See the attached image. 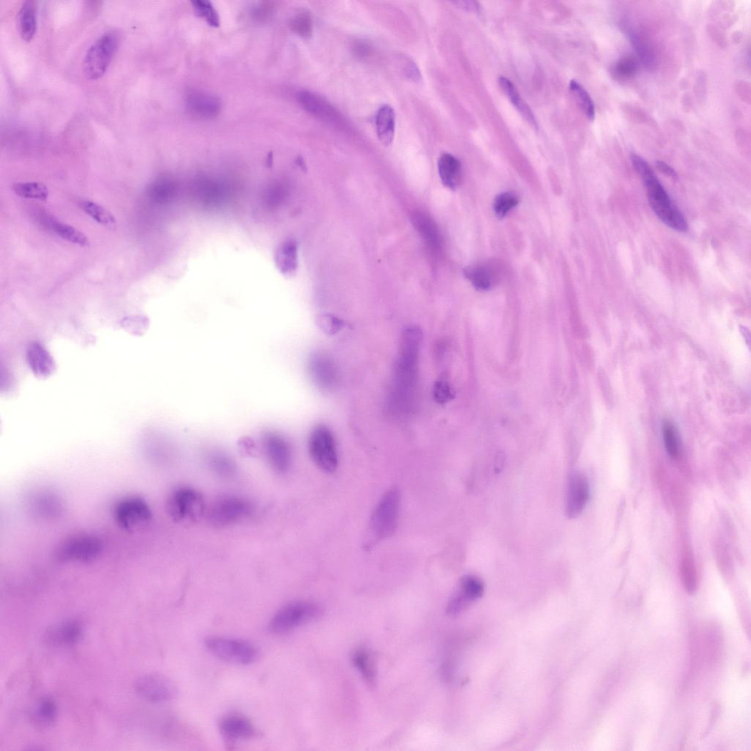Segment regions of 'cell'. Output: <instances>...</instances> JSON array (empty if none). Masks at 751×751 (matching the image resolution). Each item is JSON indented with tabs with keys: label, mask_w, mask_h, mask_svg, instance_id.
<instances>
[{
	"label": "cell",
	"mask_w": 751,
	"mask_h": 751,
	"mask_svg": "<svg viewBox=\"0 0 751 751\" xmlns=\"http://www.w3.org/2000/svg\"><path fill=\"white\" fill-rule=\"evenodd\" d=\"M174 190L175 188L171 181L163 180L154 185L153 191L158 198L167 199L173 194Z\"/></svg>",
	"instance_id": "46"
},
{
	"label": "cell",
	"mask_w": 751,
	"mask_h": 751,
	"mask_svg": "<svg viewBox=\"0 0 751 751\" xmlns=\"http://www.w3.org/2000/svg\"><path fill=\"white\" fill-rule=\"evenodd\" d=\"M320 607L310 602H294L282 607L272 617L270 630L277 635L287 634L315 619Z\"/></svg>",
	"instance_id": "4"
},
{
	"label": "cell",
	"mask_w": 751,
	"mask_h": 751,
	"mask_svg": "<svg viewBox=\"0 0 751 751\" xmlns=\"http://www.w3.org/2000/svg\"><path fill=\"white\" fill-rule=\"evenodd\" d=\"M631 41L641 61L646 65L653 66L654 58L650 48L634 35L632 36Z\"/></svg>",
	"instance_id": "44"
},
{
	"label": "cell",
	"mask_w": 751,
	"mask_h": 751,
	"mask_svg": "<svg viewBox=\"0 0 751 751\" xmlns=\"http://www.w3.org/2000/svg\"><path fill=\"white\" fill-rule=\"evenodd\" d=\"M135 690L145 700L156 703L173 700L178 693L173 681L158 673H148L140 677L135 683Z\"/></svg>",
	"instance_id": "11"
},
{
	"label": "cell",
	"mask_w": 751,
	"mask_h": 751,
	"mask_svg": "<svg viewBox=\"0 0 751 751\" xmlns=\"http://www.w3.org/2000/svg\"><path fill=\"white\" fill-rule=\"evenodd\" d=\"M207 649L219 660L236 665H249L258 658L255 647L246 641L223 637L206 640Z\"/></svg>",
	"instance_id": "7"
},
{
	"label": "cell",
	"mask_w": 751,
	"mask_h": 751,
	"mask_svg": "<svg viewBox=\"0 0 751 751\" xmlns=\"http://www.w3.org/2000/svg\"><path fill=\"white\" fill-rule=\"evenodd\" d=\"M278 267L285 274L295 272L297 267V249L295 243L290 242L279 250Z\"/></svg>",
	"instance_id": "31"
},
{
	"label": "cell",
	"mask_w": 751,
	"mask_h": 751,
	"mask_svg": "<svg viewBox=\"0 0 751 751\" xmlns=\"http://www.w3.org/2000/svg\"><path fill=\"white\" fill-rule=\"evenodd\" d=\"M203 498L199 491L191 487H180L171 494L168 509L173 519L185 521L195 516L202 508Z\"/></svg>",
	"instance_id": "14"
},
{
	"label": "cell",
	"mask_w": 751,
	"mask_h": 751,
	"mask_svg": "<svg viewBox=\"0 0 751 751\" xmlns=\"http://www.w3.org/2000/svg\"><path fill=\"white\" fill-rule=\"evenodd\" d=\"M569 88H571L586 117L589 120L593 121L595 118V107L588 93L575 81H571V84H569Z\"/></svg>",
	"instance_id": "37"
},
{
	"label": "cell",
	"mask_w": 751,
	"mask_h": 751,
	"mask_svg": "<svg viewBox=\"0 0 751 751\" xmlns=\"http://www.w3.org/2000/svg\"><path fill=\"white\" fill-rule=\"evenodd\" d=\"M683 575L686 589L688 592L693 593L696 588L695 572L693 566L688 561L683 564Z\"/></svg>",
	"instance_id": "45"
},
{
	"label": "cell",
	"mask_w": 751,
	"mask_h": 751,
	"mask_svg": "<svg viewBox=\"0 0 751 751\" xmlns=\"http://www.w3.org/2000/svg\"><path fill=\"white\" fill-rule=\"evenodd\" d=\"M631 161L643 178L650 205L656 215L668 227L680 232L687 231L685 218L673 204L650 165L637 154H632Z\"/></svg>",
	"instance_id": "2"
},
{
	"label": "cell",
	"mask_w": 751,
	"mask_h": 751,
	"mask_svg": "<svg viewBox=\"0 0 751 751\" xmlns=\"http://www.w3.org/2000/svg\"><path fill=\"white\" fill-rule=\"evenodd\" d=\"M102 550L99 538L91 535H81L68 540L58 553L61 561L90 562L96 559Z\"/></svg>",
	"instance_id": "12"
},
{
	"label": "cell",
	"mask_w": 751,
	"mask_h": 751,
	"mask_svg": "<svg viewBox=\"0 0 751 751\" xmlns=\"http://www.w3.org/2000/svg\"><path fill=\"white\" fill-rule=\"evenodd\" d=\"M352 662L364 679L373 685L376 680V669L371 654L365 649H359L352 655Z\"/></svg>",
	"instance_id": "29"
},
{
	"label": "cell",
	"mask_w": 751,
	"mask_h": 751,
	"mask_svg": "<svg viewBox=\"0 0 751 751\" xmlns=\"http://www.w3.org/2000/svg\"><path fill=\"white\" fill-rule=\"evenodd\" d=\"M656 166L662 173L666 174L667 175L675 179L678 178V175L676 171L664 162H656Z\"/></svg>",
	"instance_id": "49"
},
{
	"label": "cell",
	"mask_w": 751,
	"mask_h": 751,
	"mask_svg": "<svg viewBox=\"0 0 751 751\" xmlns=\"http://www.w3.org/2000/svg\"><path fill=\"white\" fill-rule=\"evenodd\" d=\"M196 14L203 19L212 27L218 28L220 24V15L214 5L208 0H195L192 2Z\"/></svg>",
	"instance_id": "35"
},
{
	"label": "cell",
	"mask_w": 751,
	"mask_h": 751,
	"mask_svg": "<svg viewBox=\"0 0 751 751\" xmlns=\"http://www.w3.org/2000/svg\"><path fill=\"white\" fill-rule=\"evenodd\" d=\"M519 203L518 197L512 193H503L499 195L494 203V210L496 215L503 219L517 204Z\"/></svg>",
	"instance_id": "38"
},
{
	"label": "cell",
	"mask_w": 751,
	"mask_h": 751,
	"mask_svg": "<svg viewBox=\"0 0 751 751\" xmlns=\"http://www.w3.org/2000/svg\"><path fill=\"white\" fill-rule=\"evenodd\" d=\"M484 591V583L479 578L474 576L463 577L449 604L448 612L451 614L459 613L471 603L480 598Z\"/></svg>",
	"instance_id": "19"
},
{
	"label": "cell",
	"mask_w": 751,
	"mask_h": 751,
	"mask_svg": "<svg viewBox=\"0 0 751 751\" xmlns=\"http://www.w3.org/2000/svg\"><path fill=\"white\" fill-rule=\"evenodd\" d=\"M499 82L503 91L510 99L512 105L518 112H519L533 128H538V123L532 111L527 105L526 102L523 99L519 92H518L514 84L504 76L500 77Z\"/></svg>",
	"instance_id": "26"
},
{
	"label": "cell",
	"mask_w": 751,
	"mask_h": 751,
	"mask_svg": "<svg viewBox=\"0 0 751 751\" xmlns=\"http://www.w3.org/2000/svg\"><path fill=\"white\" fill-rule=\"evenodd\" d=\"M663 434L666 451L672 458L678 456V442L675 426L668 421L663 424Z\"/></svg>",
	"instance_id": "39"
},
{
	"label": "cell",
	"mask_w": 751,
	"mask_h": 751,
	"mask_svg": "<svg viewBox=\"0 0 751 751\" xmlns=\"http://www.w3.org/2000/svg\"><path fill=\"white\" fill-rule=\"evenodd\" d=\"M438 170L443 184L451 190H456L460 184L461 165L460 161L450 153H444L439 158Z\"/></svg>",
	"instance_id": "24"
},
{
	"label": "cell",
	"mask_w": 751,
	"mask_h": 751,
	"mask_svg": "<svg viewBox=\"0 0 751 751\" xmlns=\"http://www.w3.org/2000/svg\"><path fill=\"white\" fill-rule=\"evenodd\" d=\"M118 46V36L114 31L103 34L87 51L83 68L89 80L101 78L108 71Z\"/></svg>",
	"instance_id": "5"
},
{
	"label": "cell",
	"mask_w": 751,
	"mask_h": 751,
	"mask_svg": "<svg viewBox=\"0 0 751 751\" xmlns=\"http://www.w3.org/2000/svg\"><path fill=\"white\" fill-rule=\"evenodd\" d=\"M292 31L302 38H308L312 35L313 19L312 14L307 11L298 12L292 19L290 22Z\"/></svg>",
	"instance_id": "36"
},
{
	"label": "cell",
	"mask_w": 751,
	"mask_h": 751,
	"mask_svg": "<svg viewBox=\"0 0 751 751\" xmlns=\"http://www.w3.org/2000/svg\"><path fill=\"white\" fill-rule=\"evenodd\" d=\"M37 4L26 1L18 14V31L21 39L31 41L37 31Z\"/></svg>",
	"instance_id": "22"
},
{
	"label": "cell",
	"mask_w": 751,
	"mask_h": 751,
	"mask_svg": "<svg viewBox=\"0 0 751 751\" xmlns=\"http://www.w3.org/2000/svg\"><path fill=\"white\" fill-rule=\"evenodd\" d=\"M376 127L378 138L381 143L390 145L394 141L396 128V114L389 106H383L379 108L376 116Z\"/></svg>",
	"instance_id": "23"
},
{
	"label": "cell",
	"mask_w": 751,
	"mask_h": 751,
	"mask_svg": "<svg viewBox=\"0 0 751 751\" xmlns=\"http://www.w3.org/2000/svg\"><path fill=\"white\" fill-rule=\"evenodd\" d=\"M638 69V61L633 56H626L616 63L613 71L619 78L628 79L635 74Z\"/></svg>",
	"instance_id": "40"
},
{
	"label": "cell",
	"mask_w": 751,
	"mask_h": 751,
	"mask_svg": "<svg viewBox=\"0 0 751 751\" xmlns=\"http://www.w3.org/2000/svg\"><path fill=\"white\" fill-rule=\"evenodd\" d=\"M297 101L309 113L334 125L343 126L344 118L342 115L322 96L303 91L298 93Z\"/></svg>",
	"instance_id": "17"
},
{
	"label": "cell",
	"mask_w": 751,
	"mask_h": 751,
	"mask_svg": "<svg viewBox=\"0 0 751 751\" xmlns=\"http://www.w3.org/2000/svg\"><path fill=\"white\" fill-rule=\"evenodd\" d=\"M422 332L417 327H409L402 334L395 364L389 407L397 417L409 415L416 407L419 364Z\"/></svg>",
	"instance_id": "1"
},
{
	"label": "cell",
	"mask_w": 751,
	"mask_h": 751,
	"mask_svg": "<svg viewBox=\"0 0 751 751\" xmlns=\"http://www.w3.org/2000/svg\"><path fill=\"white\" fill-rule=\"evenodd\" d=\"M319 325L320 328L329 334L338 333L344 326L342 320L332 315H325L320 317Z\"/></svg>",
	"instance_id": "43"
},
{
	"label": "cell",
	"mask_w": 751,
	"mask_h": 751,
	"mask_svg": "<svg viewBox=\"0 0 751 751\" xmlns=\"http://www.w3.org/2000/svg\"><path fill=\"white\" fill-rule=\"evenodd\" d=\"M220 732L230 743L253 739L257 730L252 721L242 714L233 712L223 717L219 722Z\"/></svg>",
	"instance_id": "15"
},
{
	"label": "cell",
	"mask_w": 751,
	"mask_h": 751,
	"mask_svg": "<svg viewBox=\"0 0 751 751\" xmlns=\"http://www.w3.org/2000/svg\"><path fill=\"white\" fill-rule=\"evenodd\" d=\"M186 108L192 116L202 119L218 117L222 109L220 99L209 93L191 91L186 96Z\"/></svg>",
	"instance_id": "18"
},
{
	"label": "cell",
	"mask_w": 751,
	"mask_h": 751,
	"mask_svg": "<svg viewBox=\"0 0 751 751\" xmlns=\"http://www.w3.org/2000/svg\"><path fill=\"white\" fill-rule=\"evenodd\" d=\"M262 446L271 468L278 474L290 471L293 459L292 449L286 436L268 430L262 434Z\"/></svg>",
	"instance_id": "10"
},
{
	"label": "cell",
	"mask_w": 751,
	"mask_h": 751,
	"mask_svg": "<svg viewBox=\"0 0 751 751\" xmlns=\"http://www.w3.org/2000/svg\"><path fill=\"white\" fill-rule=\"evenodd\" d=\"M275 11V5L272 2H262L255 5L250 11L252 19L258 22L269 21Z\"/></svg>",
	"instance_id": "42"
},
{
	"label": "cell",
	"mask_w": 751,
	"mask_h": 751,
	"mask_svg": "<svg viewBox=\"0 0 751 751\" xmlns=\"http://www.w3.org/2000/svg\"><path fill=\"white\" fill-rule=\"evenodd\" d=\"M27 359L31 371L40 378L49 377L53 374L56 369L53 357L39 343H34L29 347L27 352Z\"/></svg>",
	"instance_id": "21"
},
{
	"label": "cell",
	"mask_w": 751,
	"mask_h": 751,
	"mask_svg": "<svg viewBox=\"0 0 751 751\" xmlns=\"http://www.w3.org/2000/svg\"><path fill=\"white\" fill-rule=\"evenodd\" d=\"M82 210L99 224L114 230L116 220L113 215L103 206L92 201H84L81 203Z\"/></svg>",
	"instance_id": "30"
},
{
	"label": "cell",
	"mask_w": 751,
	"mask_h": 751,
	"mask_svg": "<svg viewBox=\"0 0 751 751\" xmlns=\"http://www.w3.org/2000/svg\"><path fill=\"white\" fill-rule=\"evenodd\" d=\"M115 518L121 528L126 531H134L150 520L151 511L144 500L128 498L116 505Z\"/></svg>",
	"instance_id": "13"
},
{
	"label": "cell",
	"mask_w": 751,
	"mask_h": 751,
	"mask_svg": "<svg viewBox=\"0 0 751 751\" xmlns=\"http://www.w3.org/2000/svg\"><path fill=\"white\" fill-rule=\"evenodd\" d=\"M58 715V706L53 698L41 697L32 709L31 716L37 726L46 728L54 723Z\"/></svg>",
	"instance_id": "25"
},
{
	"label": "cell",
	"mask_w": 751,
	"mask_h": 751,
	"mask_svg": "<svg viewBox=\"0 0 751 751\" xmlns=\"http://www.w3.org/2000/svg\"><path fill=\"white\" fill-rule=\"evenodd\" d=\"M464 275L478 290L487 291L493 288L496 282V271L488 265L468 267Z\"/></svg>",
	"instance_id": "27"
},
{
	"label": "cell",
	"mask_w": 751,
	"mask_h": 751,
	"mask_svg": "<svg viewBox=\"0 0 751 751\" xmlns=\"http://www.w3.org/2000/svg\"><path fill=\"white\" fill-rule=\"evenodd\" d=\"M310 379L318 389L325 393L334 392L339 387L341 374L334 360L323 352L310 354L307 362Z\"/></svg>",
	"instance_id": "8"
},
{
	"label": "cell",
	"mask_w": 751,
	"mask_h": 751,
	"mask_svg": "<svg viewBox=\"0 0 751 751\" xmlns=\"http://www.w3.org/2000/svg\"><path fill=\"white\" fill-rule=\"evenodd\" d=\"M209 464L210 468L221 476L230 477L236 471L235 461L227 454L220 451H213L209 454Z\"/></svg>",
	"instance_id": "32"
},
{
	"label": "cell",
	"mask_w": 751,
	"mask_h": 751,
	"mask_svg": "<svg viewBox=\"0 0 751 751\" xmlns=\"http://www.w3.org/2000/svg\"><path fill=\"white\" fill-rule=\"evenodd\" d=\"M434 398L439 404H446L454 398L452 388L446 379L441 378L435 382Z\"/></svg>",
	"instance_id": "41"
},
{
	"label": "cell",
	"mask_w": 751,
	"mask_h": 751,
	"mask_svg": "<svg viewBox=\"0 0 751 751\" xmlns=\"http://www.w3.org/2000/svg\"><path fill=\"white\" fill-rule=\"evenodd\" d=\"M252 511V504L240 496H226L218 500L210 509V519L218 527L234 525Z\"/></svg>",
	"instance_id": "9"
},
{
	"label": "cell",
	"mask_w": 751,
	"mask_h": 751,
	"mask_svg": "<svg viewBox=\"0 0 751 751\" xmlns=\"http://www.w3.org/2000/svg\"><path fill=\"white\" fill-rule=\"evenodd\" d=\"M401 496L397 488L388 490L381 498L371 517L367 546L392 536L397 531Z\"/></svg>",
	"instance_id": "3"
},
{
	"label": "cell",
	"mask_w": 751,
	"mask_h": 751,
	"mask_svg": "<svg viewBox=\"0 0 751 751\" xmlns=\"http://www.w3.org/2000/svg\"><path fill=\"white\" fill-rule=\"evenodd\" d=\"M456 7L467 11L479 13L481 11V6L478 2L476 1H456L453 3Z\"/></svg>",
	"instance_id": "48"
},
{
	"label": "cell",
	"mask_w": 751,
	"mask_h": 751,
	"mask_svg": "<svg viewBox=\"0 0 751 751\" xmlns=\"http://www.w3.org/2000/svg\"><path fill=\"white\" fill-rule=\"evenodd\" d=\"M354 53L359 58H366L371 53L370 46L365 42L358 41L354 45Z\"/></svg>",
	"instance_id": "47"
},
{
	"label": "cell",
	"mask_w": 751,
	"mask_h": 751,
	"mask_svg": "<svg viewBox=\"0 0 751 751\" xmlns=\"http://www.w3.org/2000/svg\"><path fill=\"white\" fill-rule=\"evenodd\" d=\"M308 451L310 457L322 471L329 474L338 468V451L333 434L328 427L320 425L310 432Z\"/></svg>",
	"instance_id": "6"
},
{
	"label": "cell",
	"mask_w": 751,
	"mask_h": 751,
	"mask_svg": "<svg viewBox=\"0 0 751 751\" xmlns=\"http://www.w3.org/2000/svg\"><path fill=\"white\" fill-rule=\"evenodd\" d=\"M13 190L18 196L24 198L46 201L48 197V188L39 183H18L14 185Z\"/></svg>",
	"instance_id": "33"
},
{
	"label": "cell",
	"mask_w": 751,
	"mask_h": 751,
	"mask_svg": "<svg viewBox=\"0 0 751 751\" xmlns=\"http://www.w3.org/2000/svg\"><path fill=\"white\" fill-rule=\"evenodd\" d=\"M412 221L414 227L431 247L436 249L439 247L440 237L438 228L429 216L417 213L412 216Z\"/></svg>",
	"instance_id": "28"
},
{
	"label": "cell",
	"mask_w": 751,
	"mask_h": 751,
	"mask_svg": "<svg viewBox=\"0 0 751 751\" xmlns=\"http://www.w3.org/2000/svg\"><path fill=\"white\" fill-rule=\"evenodd\" d=\"M589 499V484L586 476L579 472L569 477L566 497V514L568 518H576L585 509Z\"/></svg>",
	"instance_id": "16"
},
{
	"label": "cell",
	"mask_w": 751,
	"mask_h": 751,
	"mask_svg": "<svg viewBox=\"0 0 751 751\" xmlns=\"http://www.w3.org/2000/svg\"><path fill=\"white\" fill-rule=\"evenodd\" d=\"M84 631L85 625L81 619L68 618L50 628L47 632V640L55 645L72 646L82 640Z\"/></svg>",
	"instance_id": "20"
},
{
	"label": "cell",
	"mask_w": 751,
	"mask_h": 751,
	"mask_svg": "<svg viewBox=\"0 0 751 751\" xmlns=\"http://www.w3.org/2000/svg\"><path fill=\"white\" fill-rule=\"evenodd\" d=\"M56 234L62 239L81 247L89 245L88 237L79 230L61 223L51 224Z\"/></svg>",
	"instance_id": "34"
}]
</instances>
